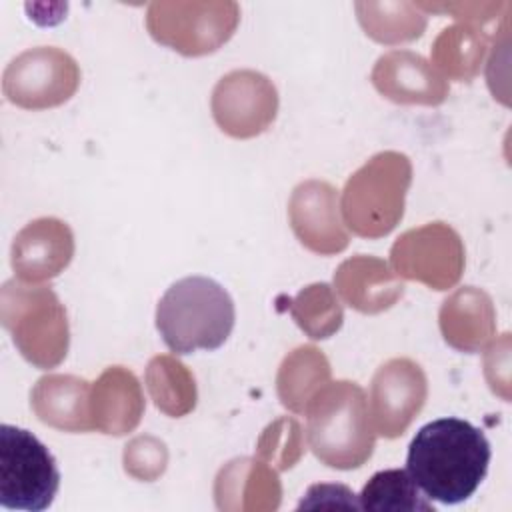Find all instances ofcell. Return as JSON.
<instances>
[{
  "label": "cell",
  "instance_id": "6da1fadb",
  "mask_svg": "<svg viewBox=\"0 0 512 512\" xmlns=\"http://www.w3.org/2000/svg\"><path fill=\"white\" fill-rule=\"evenodd\" d=\"M490 444L480 428L460 418L424 424L408 446L406 470L430 500L466 502L486 478Z\"/></svg>",
  "mask_w": 512,
  "mask_h": 512
},
{
  "label": "cell",
  "instance_id": "7a4b0ae2",
  "mask_svg": "<svg viewBox=\"0 0 512 512\" xmlns=\"http://www.w3.org/2000/svg\"><path fill=\"white\" fill-rule=\"evenodd\" d=\"M308 446L320 462L338 470L362 466L374 450L366 392L348 380L324 384L304 408Z\"/></svg>",
  "mask_w": 512,
  "mask_h": 512
},
{
  "label": "cell",
  "instance_id": "3957f363",
  "mask_svg": "<svg viewBox=\"0 0 512 512\" xmlns=\"http://www.w3.org/2000/svg\"><path fill=\"white\" fill-rule=\"evenodd\" d=\"M234 320L230 294L206 276L176 280L156 306V328L174 354L220 348L228 340Z\"/></svg>",
  "mask_w": 512,
  "mask_h": 512
},
{
  "label": "cell",
  "instance_id": "277c9868",
  "mask_svg": "<svg viewBox=\"0 0 512 512\" xmlns=\"http://www.w3.org/2000/svg\"><path fill=\"white\" fill-rule=\"evenodd\" d=\"M412 166L400 152H380L356 170L342 192V216L364 238L386 236L404 214Z\"/></svg>",
  "mask_w": 512,
  "mask_h": 512
},
{
  "label": "cell",
  "instance_id": "5b68a950",
  "mask_svg": "<svg viewBox=\"0 0 512 512\" xmlns=\"http://www.w3.org/2000/svg\"><path fill=\"white\" fill-rule=\"evenodd\" d=\"M0 318L20 354L38 368H54L68 352V320L46 286L8 280L0 294Z\"/></svg>",
  "mask_w": 512,
  "mask_h": 512
},
{
  "label": "cell",
  "instance_id": "8992f818",
  "mask_svg": "<svg viewBox=\"0 0 512 512\" xmlns=\"http://www.w3.org/2000/svg\"><path fill=\"white\" fill-rule=\"evenodd\" d=\"M60 472L52 452L28 430L0 426V504L6 510L42 512L52 506Z\"/></svg>",
  "mask_w": 512,
  "mask_h": 512
},
{
  "label": "cell",
  "instance_id": "52a82bcc",
  "mask_svg": "<svg viewBox=\"0 0 512 512\" xmlns=\"http://www.w3.org/2000/svg\"><path fill=\"white\" fill-rule=\"evenodd\" d=\"M148 30L164 46L200 56L224 44L236 24L238 6L230 2H154L148 8Z\"/></svg>",
  "mask_w": 512,
  "mask_h": 512
},
{
  "label": "cell",
  "instance_id": "ba28073f",
  "mask_svg": "<svg viewBox=\"0 0 512 512\" xmlns=\"http://www.w3.org/2000/svg\"><path fill=\"white\" fill-rule=\"evenodd\" d=\"M80 70L70 54L54 46H38L16 56L4 70L6 98L28 110L66 102L78 88Z\"/></svg>",
  "mask_w": 512,
  "mask_h": 512
},
{
  "label": "cell",
  "instance_id": "9c48e42d",
  "mask_svg": "<svg viewBox=\"0 0 512 512\" xmlns=\"http://www.w3.org/2000/svg\"><path fill=\"white\" fill-rule=\"evenodd\" d=\"M398 276L420 280L434 290H448L462 274L464 250L460 236L442 222L404 232L390 250Z\"/></svg>",
  "mask_w": 512,
  "mask_h": 512
},
{
  "label": "cell",
  "instance_id": "30bf717a",
  "mask_svg": "<svg viewBox=\"0 0 512 512\" xmlns=\"http://www.w3.org/2000/svg\"><path fill=\"white\" fill-rule=\"evenodd\" d=\"M426 392V374L420 364L410 358L384 362L370 384L368 408L374 430L384 438L402 436L422 410Z\"/></svg>",
  "mask_w": 512,
  "mask_h": 512
},
{
  "label": "cell",
  "instance_id": "8fae6325",
  "mask_svg": "<svg viewBox=\"0 0 512 512\" xmlns=\"http://www.w3.org/2000/svg\"><path fill=\"white\" fill-rule=\"evenodd\" d=\"M278 110L274 84L260 72L236 70L214 88L212 114L216 124L234 138H250L266 130Z\"/></svg>",
  "mask_w": 512,
  "mask_h": 512
},
{
  "label": "cell",
  "instance_id": "7c38bea8",
  "mask_svg": "<svg viewBox=\"0 0 512 512\" xmlns=\"http://www.w3.org/2000/svg\"><path fill=\"white\" fill-rule=\"evenodd\" d=\"M288 216L298 240L316 254H336L348 246L338 214V194L328 182L306 180L292 192Z\"/></svg>",
  "mask_w": 512,
  "mask_h": 512
},
{
  "label": "cell",
  "instance_id": "4fadbf2b",
  "mask_svg": "<svg viewBox=\"0 0 512 512\" xmlns=\"http://www.w3.org/2000/svg\"><path fill=\"white\" fill-rule=\"evenodd\" d=\"M74 236L66 222L38 218L26 224L12 242V268L24 282L60 274L72 260Z\"/></svg>",
  "mask_w": 512,
  "mask_h": 512
},
{
  "label": "cell",
  "instance_id": "5bb4252c",
  "mask_svg": "<svg viewBox=\"0 0 512 512\" xmlns=\"http://www.w3.org/2000/svg\"><path fill=\"white\" fill-rule=\"evenodd\" d=\"M372 82L380 94L402 104H440L448 84L428 60L408 50H392L378 58Z\"/></svg>",
  "mask_w": 512,
  "mask_h": 512
},
{
  "label": "cell",
  "instance_id": "9a60e30c",
  "mask_svg": "<svg viewBox=\"0 0 512 512\" xmlns=\"http://www.w3.org/2000/svg\"><path fill=\"white\" fill-rule=\"evenodd\" d=\"M90 412L94 430L114 436L132 432L144 412L138 378L122 366L106 368L92 386Z\"/></svg>",
  "mask_w": 512,
  "mask_h": 512
},
{
  "label": "cell",
  "instance_id": "2e32d148",
  "mask_svg": "<svg viewBox=\"0 0 512 512\" xmlns=\"http://www.w3.org/2000/svg\"><path fill=\"white\" fill-rule=\"evenodd\" d=\"M92 386L78 376L48 374L42 376L30 394L34 414L48 426L64 432L94 430L90 412Z\"/></svg>",
  "mask_w": 512,
  "mask_h": 512
},
{
  "label": "cell",
  "instance_id": "e0dca14e",
  "mask_svg": "<svg viewBox=\"0 0 512 512\" xmlns=\"http://www.w3.org/2000/svg\"><path fill=\"white\" fill-rule=\"evenodd\" d=\"M334 286L348 306L364 314L390 308L404 292L402 280L384 260L364 254L340 264L334 272Z\"/></svg>",
  "mask_w": 512,
  "mask_h": 512
},
{
  "label": "cell",
  "instance_id": "ac0fdd59",
  "mask_svg": "<svg viewBox=\"0 0 512 512\" xmlns=\"http://www.w3.org/2000/svg\"><path fill=\"white\" fill-rule=\"evenodd\" d=\"M276 510L280 504V482L264 462L240 458L224 466L216 478V504L220 510Z\"/></svg>",
  "mask_w": 512,
  "mask_h": 512
},
{
  "label": "cell",
  "instance_id": "d6986e66",
  "mask_svg": "<svg viewBox=\"0 0 512 512\" xmlns=\"http://www.w3.org/2000/svg\"><path fill=\"white\" fill-rule=\"evenodd\" d=\"M440 328L450 346L476 352L494 332L490 298L472 286L454 292L442 304Z\"/></svg>",
  "mask_w": 512,
  "mask_h": 512
},
{
  "label": "cell",
  "instance_id": "ffe728a7",
  "mask_svg": "<svg viewBox=\"0 0 512 512\" xmlns=\"http://www.w3.org/2000/svg\"><path fill=\"white\" fill-rule=\"evenodd\" d=\"M330 366L324 354L314 346H300L290 352L278 372L280 402L292 412H304L312 396L328 384Z\"/></svg>",
  "mask_w": 512,
  "mask_h": 512
},
{
  "label": "cell",
  "instance_id": "44dd1931",
  "mask_svg": "<svg viewBox=\"0 0 512 512\" xmlns=\"http://www.w3.org/2000/svg\"><path fill=\"white\" fill-rule=\"evenodd\" d=\"M362 510L380 512H434L432 502L422 496L408 470L392 468L376 472L358 496Z\"/></svg>",
  "mask_w": 512,
  "mask_h": 512
},
{
  "label": "cell",
  "instance_id": "7402d4cb",
  "mask_svg": "<svg viewBox=\"0 0 512 512\" xmlns=\"http://www.w3.org/2000/svg\"><path fill=\"white\" fill-rule=\"evenodd\" d=\"M146 382L154 404L168 416H184L196 404L194 376L170 356H156L146 370Z\"/></svg>",
  "mask_w": 512,
  "mask_h": 512
},
{
  "label": "cell",
  "instance_id": "603a6c76",
  "mask_svg": "<svg viewBox=\"0 0 512 512\" xmlns=\"http://www.w3.org/2000/svg\"><path fill=\"white\" fill-rule=\"evenodd\" d=\"M290 312L296 324L314 340L328 338L342 326V306L324 282L304 288L290 300Z\"/></svg>",
  "mask_w": 512,
  "mask_h": 512
},
{
  "label": "cell",
  "instance_id": "cb8c5ba5",
  "mask_svg": "<svg viewBox=\"0 0 512 512\" xmlns=\"http://www.w3.org/2000/svg\"><path fill=\"white\" fill-rule=\"evenodd\" d=\"M482 38L474 30H464L460 26L446 28L434 44L436 64L456 80H468L476 74L478 62L482 58Z\"/></svg>",
  "mask_w": 512,
  "mask_h": 512
},
{
  "label": "cell",
  "instance_id": "d4e9b609",
  "mask_svg": "<svg viewBox=\"0 0 512 512\" xmlns=\"http://www.w3.org/2000/svg\"><path fill=\"white\" fill-rule=\"evenodd\" d=\"M380 10H384L386 16L378 14L370 4H356L358 18L362 28L368 36H372L378 42L394 44V42H406L418 38L426 28V16L418 14L416 8H412L406 16H398L400 4H378Z\"/></svg>",
  "mask_w": 512,
  "mask_h": 512
},
{
  "label": "cell",
  "instance_id": "484cf974",
  "mask_svg": "<svg viewBox=\"0 0 512 512\" xmlns=\"http://www.w3.org/2000/svg\"><path fill=\"white\" fill-rule=\"evenodd\" d=\"M300 452V426L290 418H282L270 424L258 442V454L264 460L276 462V466L282 470L290 468L300 458Z\"/></svg>",
  "mask_w": 512,
  "mask_h": 512
},
{
  "label": "cell",
  "instance_id": "4316f807",
  "mask_svg": "<svg viewBox=\"0 0 512 512\" xmlns=\"http://www.w3.org/2000/svg\"><path fill=\"white\" fill-rule=\"evenodd\" d=\"M142 462H146L144 480H154L158 474H162L166 464L164 444L154 438H136L130 446H126V452H124L126 472H130L132 476H138Z\"/></svg>",
  "mask_w": 512,
  "mask_h": 512
},
{
  "label": "cell",
  "instance_id": "83f0119b",
  "mask_svg": "<svg viewBox=\"0 0 512 512\" xmlns=\"http://www.w3.org/2000/svg\"><path fill=\"white\" fill-rule=\"evenodd\" d=\"M360 508L356 494L344 484H314L306 490L298 508Z\"/></svg>",
  "mask_w": 512,
  "mask_h": 512
}]
</instances>
